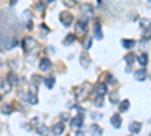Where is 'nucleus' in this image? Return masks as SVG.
I'll return each mask as SVG.
<instances>
[{
	"mask_svg": "<svg viewBox=\"0 0 151 136\" xmlns=\"http://www.w3.org/2000/svg\"><path fill=\"white\" fill-rule=\"evenodd\" d=\"M89 132H91L92 135H101V133H103V130L100 129L97 124H92V126L89 127Z\"/></svg>",
	"mask_w": 151,
	"mask_h": 136,
	"instance_id": "b1692460",
	"label": "nucleus"
},
{
	"mask_svg": "<svg viewBox=\"0 0 151 136\" xmlns=\"http://www.w3.org/2000/svg\"><path fill=\"white\" fill-rule=\"evenodd\" d=\"M95 92H97V95H106L107 94V85L106 83H98L97 86H95Z\"/></svg>",
	"mask_w": 151,
	"mask_h": 136,
	"instance_id": "9d476101",
	"label": "nucleus"
},
{
	"mask_svg": "<svg viewBox=\"0 0 151 136\" xmlns=\"http://www.w3.org/2000/svg\"><path fill=\"white\" fill-rule=\"evenodd\" d=\"M47 2H55V0H47Z\"/></svg>",
	"mask_w": 151,
	"mask_h": 136,
	"instance_id": "e433bc0d",
	"label": "nucleus"
},
{
	"mask_svg": "<svg viewBox=\"0 0 151 136\" xmlns=\"http://www.w3.org/2000/svg\"><path fill=\"white\" fill-rule=\"evenodd\" d=\"M94 33H95L97 40H103V32H101V26H100V23L94 24Z\"/></svg>",
	"mask_w": 151,
	"mask_h": 136,
	"instance_id": "dca6fc26",
	"label": "nucleus"
},
{
	"mask_svg": "<svg viewBox=\"0 0 151 136\" xmlns=\"http://www.w3.org/2000/svg\"><path fill=\"white\" fill-rule=\"evenodd\" d=\"M86 24H88V20L86 18L85 20H79L77 23H76V26H74V29H76V33L74 35L83 36L86 33Z\"/></svg>",
	"mask_w": 151,
	"mask_h": 136,
	"instance_id": "20e7f679",
	"label": "nucleus"
},
{
	"mask_svg": "<svg viewBox=\"0 0 151 136\" xmlns=\"http://www.w3.org/2000/svg\"><path fill=\"white\" fill-rule=\"evenodd\" d=\"M2 112L5 114V115H9L12 110H11V106L9 104H3V107H2Z\"/></svg>",
	"mask_w": 151,
	"mask_h": 136,
	"instance_id": "cd10ccee",
	"label": "nucleus"
},
{
	"mask_svg": "<svg viewBox=\"0 0 151 136\" xmlns=\"http://www.w3.org/2000/svg\"><path fill=\"white\" fill-rule=\"evenodd\" d=\"M88 91H89V85H83V86H77V88H74V95H76V98L77 100H82L83 97H86V94H88Z\"/></svg>",
	"mask_w": 151,
	"mask_h": 136,
	"instance_id": "7ed1b4c3",
	"label": "nucleus"
},
{
	"mask_svg": "<svg viewBox=\"0 0 151 136\" xmlns=\"http://www.w3.org/2000/svg\"><path fill=\"white\" fill-rule=\"evenodd\" d=\"M59 20H60V23L64 24L65 27H70L71 24H73V20H74V17H73V14H71V12H68V11H64V12H60V14H59Z\"/></svg>",
	"mask_w": 151,
	"mask_h": 136,
	"instance_id": "f03ea898",
	"label": "nucleus"
},
{
	"mask_svg": "<svg viewBox=\"0 0 151 136\" xmlns=\"http://www.w3.org/2000/svg\"><path fill=\"white\" fill-rule=\"evenodd\" d=\"M125 60H127V67H125V71L127 73H132V64L134 60V55L133 53H129L127 56H125Z\"/></svg>",
	"mask_w": 151,
	"mask_h": 136,
	"instance_id": "4468645a",
	"label": "nucleus"
},
{
	"mask_svg": "<svg viewBox=\"0 0 151 136\" xmlns=\"http://www.w3.org/2000/svg\"><path fill=\"white\" fill-rule=\"evenodd\" d=\"M38 121H40L38 118H33V119H32V124H38Z\"/></svg>",
	"mask_w": 151,
	"mask_h": 136,
	"instance_id": "c9c22d12",
	"label": "nucleus"
},
{
	"mask_svg": "<svg viewBox=\"0 0 151 136\" xmlns=\"http://www.w3.org/2000/svg\"><path fill=\"white\" fill-rule=\"evenodd\" d=\"M91 44H92V38H86V41H83L85 50H89V48H91Z\"/></svg>",
	"mask_w": 151,
	"mask_h": 136,
	"instance_id": "bb28decb",
	"label": "nucleus"
},
{
	"mask_svg": "<svg viewBox=\"0 0 151 136\" xmlns=\"http://www.w3.org/2000/svg\"><path fill=\"white\" fill-rule=\"evenodd\" d=\"M106 80H107V82H110V83L115 82V79H113V76H112L110 73H106Z\"/></svg>",
	"mask_w": 151,
	"mask_h": 136,
	"instance_id": "c756f323",
	"label": "nucleus"
},
{
	"mask_svg": "<svg viewBox=\"0 0 151 136\" xmlns=\"http://www.w3.org/2000/svg\"><path fill=\"white\" fill-rule=\"evenodd\" d=\"M11 91V83L8 80H3V82H0V95H3V94H8Z\"/></svg>",
	"mask_w": 151,
	"mask_h": 136,
	"instance_id": "f8f14e48",
	"label": "nucleus"
},
{
	"mask_svg": "<svg viewBox=\"0 0 151 136\" xmlns=\"http://www.w3.org/2000/svg\"><path fill=\"white\" fill-rule=\"evenodd\" d=\"M26 101H27V103H30V104H38V98H36V94H33V92H29V94H26Z\"/></svg>",
	"mask_w": 151,
	"mask_h": 136,
	"instance_id": "f3484780",
	"label": "nucleus"
},
{
	"mask_svg": "<svg viewBox=\"0 0 151 136\" xmlns=\"http://www.w3.org/2000/svg\"><path fill=\"white\" fill-rule=\"evenodd\" d=\"M0 65H2V60H0Z\"/></svg>",
	"mask_w": 151,
	"mask_h": 136,
	"instance_id": "4c0bfd02",
	"label": "nucleus"
},
{
	"mask_svg": "<svg viewBox=\"0 0 151 136\" xmlns=\"http://www.w3.org/2000/svg\"><path fill=\"white\" fill-rule=\"evenodd\" d=\"M64 130H65V126H64V122H62V121L52 127V133L53 135H60V133H64Z\"/></svg>",
	"mask_w": 151,
	"mask_h": 136,
	"instance_id": "9b49d317",
	"label": "nucleus"
},
{
	"mask_svg": "<svg viewBox=\"0 0 151 136\" xmlns=\"http://www.w3.org/2000/svg\"><path fill=\"white\" fill-rule=\"evenodd\" d=\"M141 129H142V124L141 122H137V121H133L132 124L129 126V130H130V133H133V135H137L141 132Z\"/></svg>",
	"mask_w": 151,
	"mask_h": 136,
	"instance_id": "6e6552de",
	"label": "nucleus"
},
{
	"mask_svg": "<svg viewBox=\"0 0 151 136\" xmlns=\"http://www.w3.org/2000/svg\"><path fill=\"white\" fill-rule=\"evenodd\" d=\"M41 80H42V79H41L40 76H33V77H32V82H33V85H36V86L41 83Z\"/></svg>",
	"mask_w": 151,
	"mask_h": 136,
	"instance_id": "c85d7f7f",
	"label": "nucleus"
},
{
	"mask_svg": "<svg viewBox=\"0 0 151 136\" xmlns=\"http://www.w3.org/2000/svg\"><path fill=\"white\" fill-rule=\"evenodd\" d=\"M82 9H83L85 14H88V17H92V15H94V8H92V5L83 3V5H82Z\"/></svg>",
	"mask_w": 151,
	"mask_h": 136,
	"instance_id": "2eb2a0df",
	"label": "nucleus"
},
{
	"mask_svg": "<svg viewBox=\"0 0 151 136\" xmlns=\"http://www.w3.org/2000/svg\"><path fill=\"white\" fill-rule=\"evenodd\" d=\"M133 77H134L137 82H145V80L148 79V73H147L145 68H141V70H137V71L133 73Z\"/></svg>",
	"mask_w": 151,
	"mask_h": 136,
	"instance_id": "39448f33",
	"label": "nucleus"
},
{
	"mask_svg": "<svg viewBox=\"0 0 151 136\" xmlns=\"http://www.w3.org/2000/svg\"><path fill=\"white\" fill-rule=\"evenodd\" d=\"M121 44H122V47H124V48L130 50V48H133V47H134V44H136V42H134L133 40H122V41H121Z\"/></svg>",
	"mask_w": 151,
	"mask_h": 136,
	"instance_id": "6ab92c4d",
	"label": "nucleus"
},
{
	"mask_svg": "<svg viewBox=\"0 0 151 136\" xmlns=\"http://www.w3.org/2000/svg\"><path fill=\"white\" fill-rule=\"evenodd\" d=\"M91 117H92V119H100V118H101V115H100V114H92Z\"/></svg>",
	"mask_w": 151,
	"mask_h": 136,
	"instance_id": "72a5a7b5",
	"label": "nucleus"
},
{
	"mask_svg": "<svg viewBox=\"0 0 151 136\" xmlns=\"http://www.w3.org/2000/svg\"><path fill=\"white\" fill-rule=\"evenodd\" d=\"M36 8L40 9V11H42V9H44V5H42L41 2H38V3H36Z\"/></svg>",
	"mask_w": 151,
	"mask_h": 136,
	"instance_id": "f704fd0d",
	"label": "nucleus"
},
{
	"mask_svg": "<svg viewBox=\"0 0 151 136\" xmlns=\"http://www.w3.org/2000/svg\"><path fill=\"white\" fill-rule=\"evenodd\" d=\"M64 3L67 6H73V5H76V0H64Z\"/></svg>",
	"mask_w": 151,
	"mask_h": 136,
	"instance_id": "7c9ffc66",
	"label": "nucleus"
},
{
	"mask_svg": "<svg viewBox=\"0 0 151 136\" xmlns=\"http://www.w3.org/2000/svg\"><path fill=\"white\" fill-rule=\"evenodd\" d=\"M71 126H73V127H77V129H80V127L83 126V114H82V112H79L77 117H74V118L71 119Z\"/></svg>",
	"mask_w": 151,
	"mask_h": 136,
	"instance_id": "423d86ee",
	"label": "nucleus"
},
{
	"mask_svg": "<svg viewBox=\"0 0 151 136\" xmlns=\"http://www.w3.org/2000/svg\"><path fill=\"white\" fill-rule=\"evenodd\" d=\"M110 122H112V126L115 127V129H119L121 124H122V119H121V115L119 114H113L112 118H110Z\"/></svg>",
	"mask_w": 151,
	"mask_h": 136,
	"instance_id": "0eeeda50",
	"label": "nucleus"
},
{
	"mask_svg": "<svg viewBox=\"0 0 151 136\" xmlns=\"http://www.w3.org/2000/svg\"><path fill=\"white\" fill-rule=\"evenodd\" d=\"M44 82H45V85H47V88H48V89H52L53 86H55V82H56V79H55V76H50V77H47Z\"/></svg>",
	"mask_w": 151,
	"mask_h": 136,
	"instance_id": "5701e85b",
	"label": "nucleus"
},
{
	"mask_svg": "<svg viewBox=\"0 0 151 136\" xmlns=\"http://www.w3.org/2000/svg\"><path fill=\"white\" fill-rule=\"evenodd\" d=\"M89 64H91V59H89V56H88V53H82V56H80V65L83 68H88Z\"/></svg>",
	"mask_w": 151,
	"mask_h": 136,
	"instance_id": "ddd939ff",
	"label": "nucleus"
},
{
	"mask_svg": "<svg viewBox=\"0 0 151 136\" xmlns=\"http://www.w3.org/2000/svg\"><path fill=\"white\" fill-rule=\"evenodd\" d=\"M8 82L11 83V86H15V85L18 83V79H17V76H15V73H9V74H8Z\"/></svg>",
	"mask_w": 151,
	"mask_h": 136,
	"instance_id": "aec40b11",
	"label": "nucleus"
},
{
	"mask_svg": "<svg viewBox=\"0 0 151 136\" xmlns=\"http://www.w3.org/2000/svg\"><path fill=\"white\" fill-rule=\"evenodd\" d=\"M129 109H130V101L129 100H122L119 103V110H121V112H127Z\"/></svg>",
	"mask_w": 151,
	"mask_h": 136,
	"instance_id": "412c9836",
	"label": "nucleus"
},
{
	"mask_svg": "<svg viewBox=\"0 0 151 136\" xmlns=\"http://www.w3.org/2000/svg\"><path fill=\"white\" fill-rule=\"evenodd\" d=\"M137 62H139V65H142V67H147V64H148V55L147 53H141L139 58H137Z\"/></svg>",
	"mask_w": 151,
	"mask_h": 136,
	"instance_id": "a211bd4d",
	"label": "nucleus"
},
{
	"mask_svg": "<svg viewBox=\"0 0 151 136\" xmlns=\"http://www.w3.org/2000/svg\"><path fill=\"white\" fill-rule=\"evenodd\" d=\"M35 48H38V42L35 38H32V36H24V40H23V50L24 53H30L33 52Z\"/></svg>",
	"mask_w": 151,
	"mask_h": 136,
	"instance_id": "f257e3e1",
	"label": "nucleus"
},
{
	"mask_svg": "<svg viewBox=\"0 0 151 136\" xmlns=\"http://www.w3.org/2000/svg\"><path fill=\"white\" fill-rule=\"evenodd\" d=\"M26 29H27V30H32V29H33V23H32V21H27V26H26Z\"/></svg>",
	"mask_w": 151,
	"mask_h": 136,
	"instance_id": "473e14b6",
	"label": "nucleus"
},
{
	"mask_svg": "<svg viewBox=\"0 0 151 136\" xmlns=\"http://www.w3.org/2000/svg\"><path fill=\"white\" fill-rule=\"evenodd\" d=\"M94 104H95V106H98V107H101V106L104 104V100H103V95H97V97L94 98Z\"/></svg>",
	"mask_w": 151,
	"mask_h": 136,
	"instance_id": "393cba45",
	"label": "nucleus"
},
{
	"mask_svg": "<svg viewBox=\"0 0 151 136\" xmlns=\"http://www.w3.org/2000/svg\"><path fill=\"white\" fill-rule=\"evenodd\" d=\"M76 41V35L74 33H70L65 36V40H64V45H71L73 42Z\"/></svg>",
	"mask_w": 151,
	"mask_h": 136,
	"instance_id": "4be33fe9",
	"label": "nucleus"
},
{
	"mask_svg": "<svg viewBox=\"0 0 151 136\" xmlns=\"http://www.w3.org/2000/svg\"><path fill=\"white\" fill-rule=\"evenodd\" d=\"M109 98H110V103H118V92H112V94H109Z\"/></svg>",
	"mask_w": 151,
	"mask_h": 136,
	"instance_id": "a878e982",
	"label": "nucleus"
},
{
	"mask_svg": "<svg viewBox=\"0 0 151 136\" xmlns=\"http://www.w3.org/2000/svg\"><path fill=\"white\" fill-rule=\"evenodd\" d=\"M50 68H52V60L47 59V58L41 59V62H40V70H41V71H48Z\"/></svg>",
	"mask_w": 151,
	"mask_h": 136,
	"instance_id": "1a4fd4ad",
	"label": "nucleus"
},
{
	"mask_svg": "<svg viewBox=\"0 0 151 136\" xmlns=\"http://www.w3.org/2000/svg\"><path fill=\"white\" fill-rule=\"evenodd\" d=\"M45 132H47V129H45V127H40V129L36 130V133H38V135H42V133H45Z\"/></svg>",
	"mask_w": 151,
	"mask_h": 136,
	"instance_id": "2f4dec72",
	"label": "nucleus"
}]
</instances>
